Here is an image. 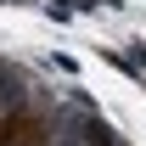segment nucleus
Here are the masks:
<instances>
[{"mask_svg": "<svg viewBox=\"0 0 146 146\" xmlns=\"http://www.w3.org/2000/svg\"><path fill=\"white\" fill-rule=\"evenodd\" d=\"M0 146H51V118L39 107H0Z\"/></svg>", "mask_w": 146, "mask_h": 146, "instance_id": "obj_1", "label": "nucleus"}]
</instances>
